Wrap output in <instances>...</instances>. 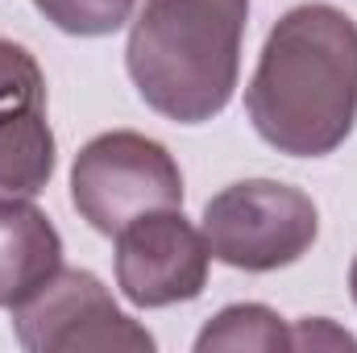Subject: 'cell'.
Returning a JSON list of instances; mask_svg holds the SVG:
<instances>
[{
  "label": "cell",
  "mask_w": 357,
  "mask_h": 353,
  "mask_svg": "<svg viewBox=\"0 0 357 353\" xmlns=\"http://www.w3.org/2000/svg\"><path fill=\"white\" fill-rule=\"evenodd\" d=\"M291 350L299 353H324V350H357V337L345 333L341 324H333L328 316H307L291 324Z\"/></svg>",
  "instance_id": "8fae6325"
},
{
  "label": "cell",
  "mask_w": 357,
  "mask_h": 353,
  "mask_svg": "<svg viewBox=\"0 0 357 353\" xmlns=\"http://www.w3.org/2000/svg\"><path fill=\"white\" fill-rule=\"evenodd\" d=\"M54 163L59 150L46 121V75L21 42L0 38V204L46 191Z\"/></svg>",
  "instance_id": "52a82bcc"
},
{
  "label": "cell",
  "mask_w": 357,
  "mask_h": 353,
  "mask_svg": "<svg viewBox=\"0 0 357 353\" xmlns=\"http://www.w3.org/2000/svg\"><path fill=\"white\" fill-rule=\"evenodd\" d=\"M320 233L312 195L291 183L245 179L204 204V241L212 258L245 274H270L299 262Z\"/></svg>",
  "instance_id": "3957f363"
},
{
  "label": "cell",
  "mask_w": 357,
  "mask_h": 353,
  "mask_svg": "<svg viewBox=\"0 0 357 353\" xmlns=\"http://www.w3.org/2000/svg\"><path fill=\"white\" fill-rule=\"evenodd\" d=\"M212 250L183 208L146 212L116 233V287L133 308L187 303L208 287Z\"/></svg>",
  "instance_id": "8992f818"
},
{
  "label": "cell",
  "mask_w": 357,
  "mask_h": 353,
  "mask_svg": "<svg viewBox=\"0 0 357 353\" xmlns=\"http://www.w3.org/2000/svg\"><path fill=\"white\" fill-rule=\"evenodd\" d=\"M63 266V237L29 200L0 204V308H17Z\"/></svg>",
  "instance_id": "ba28073f"
},
{
  "label": "cell",
  "mask_w": 357,
  "mask_h": 353,
  "mask_svg": "<svg viewBox=\"0 0 357 353\" xmlns=\"http://www.w3.org/2000/svg\"><path fill=\"white\" fill-rule=\"evenodd\" d=\"M245 112L287 158H324L357 125V21L337 4H295L266 33Z\"/></svg>",
  "instance_id": "6da1fadb"
},
{
  "label": "cell",
  "mask_w": 357,
  "mask_h": 353,
  "mask_svg": "<svg viewBox=\"0 0 357 353\" xmlns=\"http://www.w3.org/2000/svg\"><path fill=\"white\" fill-rule=\"evenodd\" d=\"M13 312V333L29 353L154 350V337L116 308L108 287L79 266H59Z\"/></svg>",
  "instance_id": "5b68a950"
},
{
  "label": "cell",
  "mask_w": 357,
  "mask_h": 353,
  "mask_svg": "<svg viewBox=\"0 0 357 353\" xmlns=\"http://www.w3.org/2000/svg\"><path fill=\"white\" fill-rule=\"evenodd\" d=\"M137 0H33V8L71 38H108L133 17Z\"/></svg>",
  "instance_id": "30bf717a"
},
{
  "label": "cell",
  "mask_w": 357,
  "mask_h": 353,
  "mask_svg": "<svg viewBox=\"0 0 357 353\" xmlns=\"http://www.w3.org/2000/svg\"><path fill=\"white\" fill-rule=\"evenodd\" d=\"M71 204L96 233L116 237L146 212L183 208V171L162 142L133 129H112L75 154Z\"/></svg>",
  "instance_id": "277c9868"
},
{
  "label": "cell",
  "mask_w": 357,
  "mask_h": 353,
  "mask_svg": "<svg viewBox=\"0 0 357 353\" xmlns=\"http://www.w3.org/2000/svg\"><path fill=\"white\" fill-rule=\"evenodd\" d=\"M349 295H354V303H357V258H354V266H349Z\"/></svg>",
  "instance_id": "7c38bea8"
},
{
  "label": "cell",
  "mask_w": 357,
  "mask_h": 353,
  "mask_svg": "<svg viewBox=\"0 0 357 353\" xmlns=\"http://www.w3.org/2000/svg\"><path fill=\"white\" fill-rule=\"evenodd\" d=\"M250 0H146L125 46L137 96L167 121L204 125L237 91Z\"/></svg>",
  "instance_id": "7a4b0ae2"
},
{
  "label": "cell",
  "mask_w": 357,
  "mask_h": 353,
  "mask_svg": "<svg viewBox=\"0 0 357 353\" xmlns=\"http://www.w3.org/2000/svg\"><path fill=\"white\" fill-rule=\"evenodd\" d=\"M287 353L291 324L266 303H229L195 337V353Z\"/></svg>",
  "instance_id": "9c48e42d"
}]
</instances>
